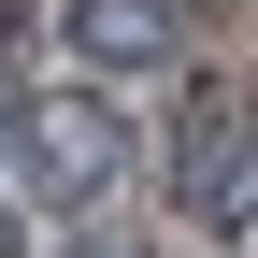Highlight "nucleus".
Instances as JSON below:
<instances>
[{"instance_id": "1", "label": "nucleus", "mask_w": 258, "mask_h": 258, "mask_svg": "<svg viewBox=\"0 0 258 258\" xmlns=\"http://www.w3.org/2000/svg\"><path fill=\"white\" fill-rule=\"evenodd\" d=\"M172 201L215 215V230H258V101L244 86H201L172 129Z\"/></svg>"}, {"instance_id": "2", "label": "nucleus", "mask_w": 258, "mask_h": 258, "mask_svg": "<svg viewBox=\"0 0 258 258\" xmlns=\"http://www.w3.org/2000/svg\"><path fill=\"white\" fill-rule=\"evenodd\" d=\"M29 172H43V201H101V186L129 172V129L101 101H43L29 115Z\"/></svg>"}, {"instance_id": "3", "label": "nucleus", "mask_w": 258, "mask_h": 258, "mask_svg": "<svg viewBox=\"0 0 258 258\" xmlns=\"http://www.w3.org/2000/svg\"><path fill=\"white\" fill-rule=\"evenodd\" d=\"M172 0H72V57L86 72H158V57H172Z\"/></svg>"}, {"instance_id": "4", "label": "nucleus", "mask_w": 258, "mask_h": 258, "mask_svg": "<svg viewBox=\"0 0 258 258\" xmlns=\"http://www.w3.org/2000/svg\"><path fill=\"white\" fill-rule=\"evenodd\" d=\"M0 258H15V215H0Z\"/></svg>"}, {"instance_id": "5", "label": "nucleus", "mask_w": 258, "mask_h": 258, "mask_svg": "<svg viewBox=\"0 0 258 258\" xmlns=\"http://www.w3.org/2000/svg\"><path fill=\"white\" fill-rule=\"evenodd\" d=\"M0 129H15V115H0Z\"/></svg>"}]
</instances>
